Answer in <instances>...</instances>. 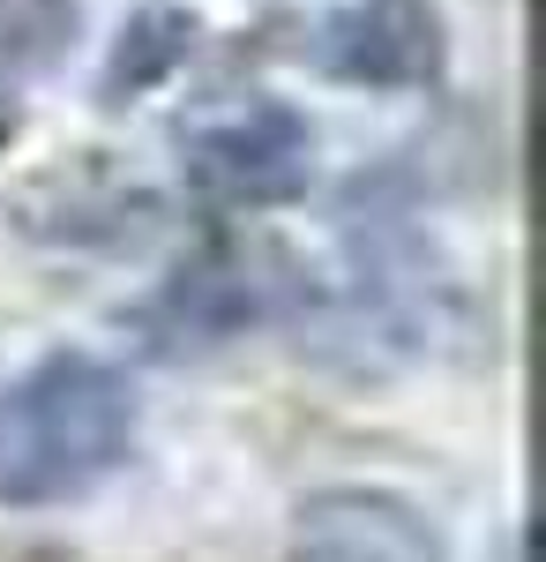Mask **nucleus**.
Returning <instances> with one entry per match:
<instances>
[{"instance_id": "1", "label": "nucleus", "mask_w": 546, "mask_h": 562, "mask_svg": "<svg viewBox=\"0 0 546 562\" xmlns=\"http://www.w3.org/2000/svg\"><path fill=\"white\" fill-rule=\"evenodd\" d=\"M135 450V390L98 352H45L0 383V503H76Z\"/></svg>"}, {"instance_id": "6", "label": "nucleus", "mask_w": 546, "mask_h": 562, "mask_svg": "<svg viewBox=\"0 0 546 562\" xmlns=\"http://www.w3.org/2000/svg\"><path fill=\"white\" fill-rule=\"evenodd\" d=\"M187 45H195V23H187L180 8H143L121 31L113 60H105V105H127L135 90H150L158 76H172V68L187 60Z\"/></svg>"}, {"instance_id": "7", "label": "nucleus", "mask_w": 546, "mask_h": 562, "mask_svg": "<svg viewBox=\"0 0 546 562\" xmlns=\"http://www.w3.org/2000/svg\"><path fill=\"white\" fill-rule=\"evenodd\" d=\"M76 38V0H0V60L53 68Z\"/></svg>"}, {"instance_id": "4", "label": "nucleus", "mask_w": 546, "mask_h": 562, "mask_svg": "<svg viewBox=\"0 0 546 562\" xmlns=\"http://www.w3.org/2000/svg\"><path fill=\"white\" fill-rule=\"evenodd\" d=\"M322 60L344 83H426L442 68V15L434 0H352L322 38Z\"/></svg>"}, {"instance_id": "5", "label": "nucleus", "mask_w": 546, "mask_h": 562, "mask_svg": "<svg viewBox=\"0 0 546 562\" xmlns=\"http://www.w3.org/2000/svg\"><path fill=\"white\" fill-rule=\"evenodd\" d=\"M270 248H254V240H211L195 262H180V278L166 285V315H172V330L187 338H232L240 323H262L270 315V293H277V278H262L270 270Z\"/></svg>"}, {"instance_id": "8", "label": "nucleus", "mask_w": 546, "mask_h": 562, "mask_svg": "<svg viewBox=\"0 0 546 562\" xmlns=\"http://www.w3.org/2000/svg\"><path fill=\"white\" fill-rule=\"evenodd\" d=\"M15 128H23V113H15V98H8V90H0V150H8V143H15Z\"/></svg>"}, {"instance_id": "3", "label": "nucleus", "mask_w": 546, "mask_h": 562, "mask_svg": "<svg viewBox=\"0 0 546 562\" xmlns=\"http://www.w3.org/2000/svg\"><path fill=\"white\" fill-rule=\"evenodd\" d=\"M293 562H450V540L389 487H322L299 503Z\"/></svg>"}, {"instance_id": "2", "label": "nucleus", "mask_w": 546, "mask_h": 562, "mask_svg": "<svg viewBox=\"0 0 546 562\" xmlns=\"http://www.w3.org/2000/svg\"><path fill=\"white\" fill-rule=\"evenodd\" d=\"M307 158H315V135L277 98L225 105V113H211L203 128L187 135V180H195L203 203H225V211L293 203L307 188Z\"/></svg>"}]
</instances>
